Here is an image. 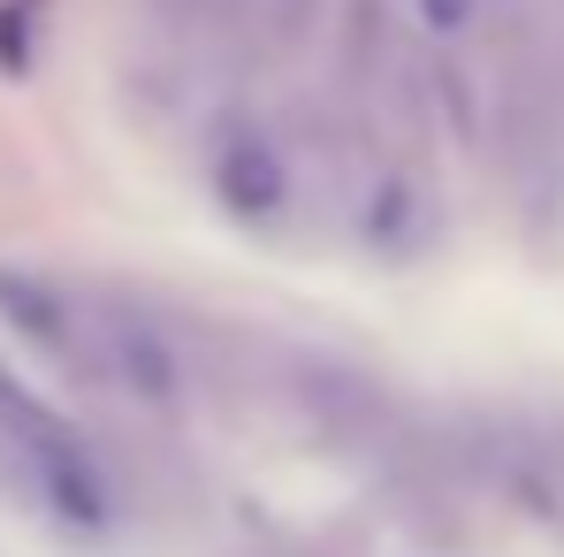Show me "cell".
<instances>
[{
  "label": "cell",
  "mask_w": 564,
  "mask_h": 557,
  "mask_svg": "<svg viewBox=\"0 0 564 557\" xmlns=\"http://www.w3.org/2000/svg\"><path fill=\"white\" fill-rule=\"evenodd\" d=\"M420 15H427L435 31H458V23L473 15V0H420Z\"/></svg>",
  "instance_id": "obj_7"
},
{
  "label": "cell",
  "mask_w": 564,
  "mask_h": 557,
  "mask_svg": "<svg viewBox=\"0 0 564 557\" xmlns=\"http://www.w3.org/2000/svg\"><path fill=\"white\" fill-rule=\"evenodd\" d=\"M359 237L375 253H412L427 237V199L412 176H375L367 184V206H359Z\"/></svg>",
  "instance_id": "obj_5"
},
{
  "label": "cell",
  "mask_w": 564,
  "mask_h": 557,
  "mask_svg": "<svg viewBox=\"0 0 564 557\" xmlns=\"http://www.w3.org/2000/svg\"><path fill=\"white\" fill-rule=\"evenodd\" d=\"M0 313L39 344V352H54L62 367H85L99 374V352H93V306H77L62 282L46 276H23V268H0Z\"/></svg>",
  "instance_id": "obj_4"
},
{
  "label": "cell",
  "mask_w": 564,
  "mask_h": 557,
  "mask_svg": "<svg viewBox=\"0 0 564 557\" xmlns=\"http://www.w3.org/2000/svg\"><path fill=\"white\" fill-rule=\"evenodd\" d=\"M0 436H8V451L23 459V473H31V489L69 519V527H107V481H99L93 451L15 382V374L0 367Z\"/></svg>",
  "instance_id": "obj_1"
},
{
  "label": "cell",
  "mask_w": 564,
  "mask_h": 557,
  "mask_svg": "<svg viewBox=\"0 0 564 557\" xmlns=\"http://www.w3.org/2000/svg\"><path fill=\"white\" fill-rule=\"evenodd\" d=\"M214 191H221V206L237 214V222H282L290 214V153H282L275 138L260 130V122H229L221 138H214Z\"/></svg>",
  "instance_id": "obj_3"
},
{
  "label": "cell",
  "mask_w": 564,
  "mask_h": 557,
  "mask_svg": "<svg viewBox=\"0 0 564 557\" xmlns=\"http://www.w3.org/2000/svg\"><path fill=\"white\" fill-rule=\"evenodd\" d=\"M93 352H99V374L122 382L138 405H153V413H176V405H184V352H176L169 329H153L145 313H130V306H93Z\"/></svg>",
  "instance_id": "obj_2"
},
{
  "label": "cell",
  "mask_w": 564,
  "mask_h": 557,
  "mask_svg": "<svg viewBox=\"0 0 564 557\" xmlns=\"http://www.w3.org/2000/svg\"><path fill=\"white\" fill-rule=\"evenodd\" d=\"M313 15H321V0H252V31L268 46H297L313 31Z\"/></svg>",
  "instance_id": "obj_6"
}]
</instances>
